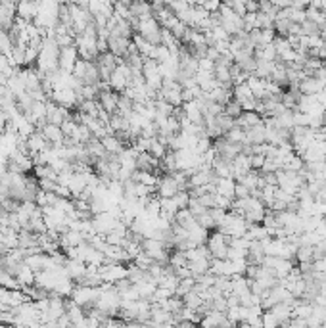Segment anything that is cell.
<instances>
[{"label":"cell","mask_w":326,"mask_h":328,"mask_svg":"<svg viewBox=\"0 0 326 328\" xmlns=\"http://www.w3.org/2000/svg\"><path fill=\"white\" fill-rule=\"evenodd\" d=\"M257 12H259V2L248 0V2H246V14H257Z\"/></svg>","instance_id":"44dd1931"},{"label":"cell","mask_w":326,"mask_h":328,"mask_svg":"<svg viewBox=\"0 0 326 328\" xmlns=\"http://www.w3.org/2000/svg\"><path fill=\"white\" fill-rule=\"evenodd\" d=\"M223 113H225V115H228L230 119H234V121H236L238 117H242L244 109H242V106H240L238 100H234V98H232V100H230V102H228V104L223 108Z\"/></svg>","instance_id":"ac0fdd59"},{"label":"cell","mask_w":326,"mask_h":328,"mask_svg":"<svg viewBox=\"0 0 326 328\" xmlns=\"http://www.w3.org/2000/svg\"><path fill=\"white\" fill-rule=\"evenodd\" d=\"M39 14V2H20L18 4V18L27 23H33Z\"/></svg>","instance_id":"7c38bea8"},{"label":"cell","mask_w":326,"mask_h":328,"mask_svg":"<svg viewBox=\"0 0 326 328\" xmlns=\"http://www.w3.org/2000/svg\"><path fill=\"white\" fill-rule=\"evenodd\" d=\"M296 261L300 263H315V246H300L296 252Z\"/></svg>","instance_id":"9a60e30c"},{"label":"cell","mask_w":326,"mask_h":328,"mask_svg":"<svg viewBox=\"0 0 326 328\" xmlns=\"http://www.w3.org/2000/svg\"><path fill=\"white\" fill-rule=\"evenodd\" d=\"M130 44H132V41H129V39L109 35L108 37V52L109 54H113L117 60H125V56L129 54Z\"/></svg>","instance_id":"52a82bcc"},{"label":"cell","mask_w":326,"mask_h":328,"mask_svg":"<svg viewBox=\"0 0 326 328\" xmlns=\"http://www.w3.org/2000/svg\"><path fill=\"white\" fill-rule=\"evenodd\" d=\"M77 62H79V50H77V46H75V44H73V46L60 48V58H58L60 71H64V73H67V75H71Z\"/></svg>","instance_id":"3957f363"},{"label":"cell","mask_w":326,"mask_h":328,"mask_svg":"<svg viewBox=\"0 0 326 328\" xmlns=\"http://www.w3.org/2000/svg\"><path fill=\"white\" fill-rule=\"evenodd\" d=\"M155 194L161 200H173L178 194V184L175 180L173 175H163L159 177L157 186H155Z\"/></svg>","instance_id":"277c9868"},{"label":"cell","mask_w":326,"mask_h":328,"mask_svg":"<svg viewBox=\"0 0 326 328\" xmlns=\"http://www.w3.org/2000/svg\"><path fill=\"white\" fill-rule=\"evenodd\" d=\"M234 186L236 182L232 178H219L217 180V194L226 200H234Z\"/></svg>","instance_id":"5bb4252c"},{"label":"cell","mask_w":326,"mask_h":328,"mask_svg":"<svg viewBox=\"0 0 326 328\" xmlns=\"http://www.w3.org/2000/svg\"><path fill=\"white\" fill-rule=\"evenodd\" d=\"M326 87L325 81H319L315 77H305L303 81L300 83V90L303 96H317L319 92H323Z\"/></svg>","instance_id":"8fae6325"},{"label":"cell","mask_w":326,"mask_h":328,"mask_svg":"<svg viewBox=\"0 0 326 328\" xmlns=\"http://www.w3.org/2000/svg\"><path fill=\"white\" fill-rule=\"evenodd\" d=\"M175 205H176V209L180 211V209H188V203H190V194L188 192H178L176 196L173 198Z\"/></svg>","instance_id":"d6986e66"},{"label":"cell","mask_w":326,"mask_h":328,"mask_svg":"<svg viewBox=\"0 0 326 328\" xmlns=\"http://www.w3.org/2000/svg\"><path fill=\"white\" fill-rule=\"evenodd\" d=\"M69 115H71V109L62 108V106H58V104L52 102V100L46 102V121H48L50 125L62 127V123H64Z\"/></svg>","instance_id":"8992f818"},{"label":"cell","mask_w":326,"mask_h":328,"mask_svg":"<svg viewBox=\"0 0 326 328\" xmlns=\"http://www.w3.org/2000/svg\"><path fill=\"white\" fill-rule=\"evenodd\" d=\"M25 142H27V150H29V155L33 157V155H37V153L41 152H46V150H50L52 146L46 142V138L43 136V132L41 131H35L31 136H27L25 138Z\"/></svg>","instance_id":"9c48e42d"},{"label":"cell","mask_w":326,"mask_h":328,"mask_svg":"<svg viewBox=\"0 0 326 328\" xmlns=\"http://www.w3.org/2000/svg\"><path fill=\"white\" fill-rule=\"evenodd\" d=\"M83 87H98L102 81H100V73H98V67L94 62H87V60H81L75 64V69L71 73Z\"/></svg>","instance_id":"6da1fadb"},{"label":"cell","mask_w":326,"mask_h":328,"mask_svg":"<svg viewBox=\"0 0 326 328\" xmlns=\"http://www.w3.org/2000/svg\"><path fill=\"white\" fill-rule=\"evenodd\" d=\"M117 102H119V94H117V92H113L111 88H108V90H100L98 106L104 109L109 117L117 113Z\"/></svg>","instance_id":"ba28073f"},{"label":"cell","mask_w":326,"mask_h":328,"mask_svg":"<svg viewBox=\"0 0 326 328\" xmlns=\"http://www.w3.org/2000/svg\"><path fill=\"white\" fill-rule=\"evenodd\" d=\"M161 25L155 22V18H150V20H144V22H138V27L134 29V33L148 41L152 46H161Z\"/></svg>","instance_id":"7a4b0ae2"},{"label":"cell","mask_w":326,"mask_h":328,"mask_svg":"<svg viewBox=\"0 0 326 328\" xmlns=\"http://www.w3.org/2000/svg\"><path fill=\"white\" fill-rule=\"evenodd\" d=\"M232 96H234V100H238L240 104L246 102V100L255 98L253 92H251V88L248 87V85H238V87H234L232 88Z\"/></svg>","instance_id":"e0dca14e"},{"label":"cell","mask_w":326,"mask_h":328,"mask_svg":"<svg viewBox=\"0 0 326 328\" xmlns=\"http://www.w3.org/2000/svg\"><path fill=\"white\" fill-rule=\"evenodd\" d=\"M148 153L155 157L157 161H161L163 157H165V153H167V146L165 144H161L157 138H150V146H148Z\"/></svg>","instance_id":"2e32d148"},{"label":"cell","mask_w":326,"mask_h":328,"mask_svg":"<svg viewBox=\"0 0 326 328\" xmlns=\"http://www.w3.org/2000/svg\"><path fill=\"white\" fill-rule=\"evenodd\" d=\"M2 134H4V131H2V129H0V138H2Z\"/></svg>","instance_id":"7402d4cb"},{"label":"cell","mask_w":326,"mask_h":328,"mask_svg":"<svg viewBox=\"0 0 326 328\" xmlns=\"http://www.w3.org/2000/svg\"><path fill=\"white\" fill-rule=\"evenodd\" d=\"M265 165V155H251V171H261Z\"/></svg>","instance_id":"ffe728a7"},{"label":"cell","mask_w":326,"mask_h":328,"mask_svg":"<svg viewBox=\"0 0 326 328\" xmlns=\"http://www.w3.org/2000/svg\"><path fill=\"white\" fill-rule=\"evenodd\" d=\"M18 20V4L0 2V31H10Z\"/></svg>","instance_id":"5b68a950"},{"label":"cell","mask_w":326,"mask_h":328,"mask_svg":"<svg viewBox=\"0 0 326 328\" xmlns=\"http://www.w3.org/2000/svg\"><path fill=\"white\" fill-rule=\"evenodd\" d=\"M41 132H43V136L46 138V142H48L52 148H62V146H64L65 136L58 125H50V123H46L43 129H41Z\"/></svg>","instance_id":"30bf717a"},{"label":"cell","mask_w":326,"mask_h":328,"mask_svg":"<svg viewBox=\"0 0 326 328\" xmlns=\"http://www.w3.org/2000/svg\"><path fill=\"white\" fill-rule=\"evenodd\" d=\"M134 113V102L130 100L127 94H119V102H117V115L130 119Z\"/></svg>","instance_id":"4fadbf2b"}]
</instances>
